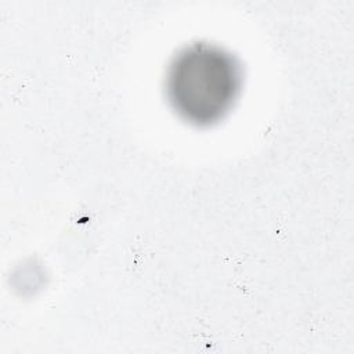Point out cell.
I'll use <instances>...</instances> for the list:
<instances>
[{
  "mask_svg": "<svg viewBox=\"0 0 354 354\" xmlns=\"http://www.w3.org/2000/svg\"><path fill=\"white\" fill-rule=\"evenodd\" d=\"M241 87V64L214 44L195 43L183 48L166 75V97L171 109L195 127L223 120L236 102Z\"/></svg>",
  "mask_w": 354,
  "mask_h": 354,
  "instance_id": "1",
  "label": "cell"
}]
</instances>
